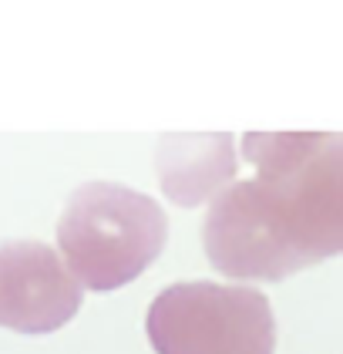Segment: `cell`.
Returning a JSON list of instances; mask_svg holds the SVG:
<instances>
[{
  "label": "cell",
  "instance_id": "cell-1",
  "mask_svg": "<svg viewBox=\"0 0 343 354\" xmlns=\"http://www.w3.org/2000/svg\"><path fill=\"white\" fill-rule=\"evenodd\" d=\"M340 246V136L290 172L236 179L202 219V250L233 280H286Z\"/></svg>",
  "mask_w": 343,
  "mask_h": 354
},
{
  "label": "cell",
  "instance_id": "cell-2",
  "mask_svg": "<svg viewBox=\"0 0 343 354\" xmlns=\"http://www.w3.org/2000/svg\"><path fill=\"white\" fill-rule=\"evenodd\" d=\"M165 240L168 216L159 199L111 179L78 186L57 216V257L81 290H118L138 280Z\"/></svg>",
  "mask_w": 343,
  "mask_h": 354
},
{
  "label": "cell",
  "instance_id": "cell-3",
  "mask_svg": "<svg viewBox=\"0 0 343 354\" xmlns=\"http://www.w3.org/2000/svg\"><path fill=\"white\" fill-rule=\"evenodd\" d=\"M148 341L159 354H273L276 321L256 287L185 280L148 307Z\"/></svg>",
  "mask_w": 343,
  "mask_h": 354
},
{
  "label": "cell",
  "instance_id": "cell-4",
  "mask_svg": "<svg viewBox=\"0 0 343 354\" xmlns=\"http://www.w3.org/2000/svg\"><path fill=\"white\" fill-rule=\"evenodd\" d=\"M84 290L41 240L0 243V327L17 334H51L81 310Z\"/></svg>",
  "mask_w": 343,
  "mask_h": 354
},
{
  "label": "cell",
  "instance_id": "cell-5",
  "mask_svg": "<svg viewBox=\"0 0 343 354\" xmlns=\"http://www.w3.org/2000/svg\"><path fill=\"white\" fill-rule=\"evenodd\" d=\"M161 192L175 206H202L236 183V145L229 132H165L155 145Z\"/></svg>",
  "mask_w": 343,
  "mask_h": 354
}]
</instances>
